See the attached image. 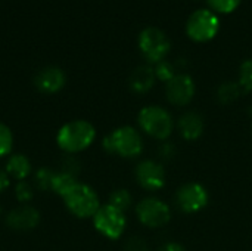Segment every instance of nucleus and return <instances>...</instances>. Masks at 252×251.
<instances>
[{"instance_id":"nucleus-13","label":"nucleus","mask_w":252,"mask_h":251,"mask_svg":"<svg viewBox=\"0 0 252 251\" xmlns=\"http://www.w3.org/2000/svg\"><path fill=\"white\" fill-rule=\"evenodd\" d=\"M66 81L65 72L59 67H46L40 70L34 78L35 87L43 93H56L59 92Z\"/></svg>"},{"instance_id":"nucleus-11","label":"nucleus","mask_w":252,"mask_h":251,"mask_svg":"<svg viewBox=\"0 0 252 251\" xmlns=\"http://www.w3.org/2000/svg\"><path fill=\"white\" fill-rule=\"evenodd\" d=\"M167 99L176 107L188 105L195 96V81L189 74H176L165 87Z\"/></svg>"},{"instance_id":"nucleus-7","label":"nucleus","mask_w":252,"mask_h":251,"mask_svg":"<svg viewBox=\"0 0 252 251\" xmlns=\"http://www.w3.org/2000/svg\"><path fill=\"white\" fill-rule=\"evenodd\" d=\"M139 47L149 62L158 64V62L164 61V58L170 52L171 43L162 30H159L157 27H149L140 33Z\"/></svg>"},{"instance_id":"nucleus-16","label":"nucleus","mask_w":252,"mask_h":251,"mask_svg":"<svg viewBox=\"0 0 252 251\" xmlns=\"http://www.w3.org/2000/svg\"><path fill=\"white\" fill-rule=\"evenodd\" d=\"M155 71L152 67L149 65H140L137 67L131 75H130V80H128V84H130V89L136 93H146L152 89L154 83H155Z\"/></svg>"},{"instance_id":"nucleus-27","label":"nucleus","mask_w":252,"mask_h":251,"mask_svg":"<svg viewBox=\"0 0 252 251\" xmlns=\"http://www.w3.org/2000/svg\"><path fill=\"white\" fill-rule=\"evenodd\" d=\"M126 251H148V244L140 237H133L127 241Z\"/></svg>"},{"instance_id":"nucleus-17","label":"nucleus","mask_w":252,"mask_h":251,"mask_svg":"<svg viewBox=\"0 0 252 251\" xmlns=\"http://www.w3.org/2000/svg\"><path fill=\"white\" fill-rule=\"evenodd\" d=\"M77 183V178L65 173V172H55L53 178H52V183H50V191L59 197H63L74 185Z\"/></svg>"},{"instance_id":"nucleus-4","label":"nucleus","mask_w":252,"mask_h":251,"mask_svg":"<svg viewBox=\"0 0 252 251\" xmlns=\"http://www.w3.org/2000/svg\"><path fill=\"white\" fill-rule=\"evenodd\" d=\"M137 123L146 135L158 141L168 139L174 129L171 114L165 108L158 105L143 107L137 115Z\"/></svg>"},{"instance_id":"nucleus-26","label":"nucleus","mask_w":252,"mask_h":251,"mask_svg":"<svg viewBox=\"0 0 252 251\" xmlns=\"http://www.w3.org/2000/svg\"><path fill=\"white\" fill-rule=\"evenodd\" d=\"M78 170H80V164H78V161H77L72 155L66 154V155L63 157L62 163H61V172L69 173V175H72V176H75V178H77Z\"/></svg>"},{"instance_id":"nucleus-21","label":"nucleus","mask_w":252,"mask_h":251,"mask_svg":"<svg viewBox=\"0 0 252 251\" xmlns=\"http://www.w3.org/2000/svg\"><path fill=\"white\" fill-rule=\"evenodd\" d=\"M53 175H55V172L47 169V167H40L38 170H35V173H34L35 188L40 189V191H49Z\"/></svg>"},{"instance_id":"nucleus-8","label":"nucleus","mask_w":252,"mask_h":251,"mask_svg":"<svg viewBox=\"0 0 252 251\" xmlns=\"http://www.w3.org/2000/svg\"><path fill=\"white\" fill-rule=\"evenodd\" d=\"M219 28H220L219 18L207 9H199L193 12L186 25L188 36L195 41H208L214 38Z\"/></svg>"},{"instance_id":"nucleus-9","label":"nucleus","mask_w":252,"mask_h":251,"mask_svg":"<svg viewBox=\"0 0 252 251\" xmlns=\"http://www.w3.org/2000/svg\"><path fill=\"white\" fill-rule=\"evenodd\" d=\"M177 207L188 215H195L207 207L208 204V191L205 186L196 182H189L180 186L176 192Z\"/></svg>"},{"instance_id":"nucleus-14","label":"nucleus","mask_w":252,"mask_h":251,"mask_svg":"<svg viewBox=\"0 0 252 251\" xmlns=\"http://www.w3.org/2000/svg\"><path fill=\"white\" fill-rule=\"evenodd\" d=\"M204 127H205V123H204L202 115L195 111L185 112L177 121V129L180 132V136L186 141L199 139L204 133Z\"/></svg>"},{"instance_id":"nucleus-10","label":"nucleus","mask_w":252,"mask_h":251,"mask_svg":"<svg viewBox=\"0 0 252 251\" xmlns=\"http://www.w3.org/2000/svg\"><path fill=\"white\" fill-rule=\"evenodd\" d=\"M136 180L146 191H159L165 185V170L154 160H143L136 167Z\"/></svg>"},{"instance_id":"nucleus-5","label":"nucleus","mask_w":252,"mask_h":251,"mask_svg":"<svg viewBox=\"0 0 252 251\" xmlns=\"http://www.w3.org/2000/svg\"><path fill=\"white\" fill-rule=\"evenodd\" d=\"M92 219H93L94 229L108 240L121 238L127 226L126 213L112 207L111 204L100 206V209L96 212V215Z\"/></svg>"},{"instance_id":"nucleus-6","label":"nucleus","mask_w":252,"mask_h":251,"mask_svg":"<svg viewBox=\"0 0 252 251\" xmlns=\"http://www.w3.org/2000/svg\"><path fill=\"white\" fill-rule=\"evenodd\" d=\"M136 216L142 225L157 229L165 226L171 220V210L165 201L157 197H148L136 206Z\"/></svg>"},{"instance_id":"nucleus-1","label":"nucleus","mask_w":252,"mask_h":251,"mask_svg":"<svg viewBox=\"0 0 252 251\" xmlns=\"http://www.w3.org/2000/svg\"><path fill=\"white\" fill-rule=\"evenodd\" d=\"M96 139V129L86 120H74L65 123L56 133L58 146L69 155L87 149Z\"/></svg>"},{"instance_id":"nucleus-12","label":"nucleus","mask_w":252,"mask_h":251,"mask_svg":"<svg viewBox=\"0 0 252 251\" xmlns=\"http://www.w3.org/2000/svg\"><path fill=\"white\" fill-rule=\"evenodd\" d=\"M40 212L28 204H22L6 215V225L15 231H31L40 223Z\"/></svg>"},{"instance_id":"nucleus-24","label":"nucleus","mask_w":252,"mask_h":251,"mask_svg":"<svg viewBox=\"0 0 252 251\" xmlns=\"http://www.w3.org/2000/svg\"><path fill=\"white\" fill-rule=\"evenodd\" d=\"M154 71H155L157 78H159L161 81H165V83H168V81L176 75V72H174V67H173L170 62H167V61H161V62H158V64H157V67L154 68Z\"/></svg>"},{"instance_id":"nucleus-29","label":"nucleus","mask_w":252,"mask_h":251,"mask_svg":"<svg viewBox=\"0 0 252 251\" xmlns=\"http://www.w3.org/2000/svg\"><path fill=\"white\" fill-rule=\"evenodd\" d=\"M158 251H186V249L179 243H167Z\"/></svg>"},{"instance_id":"nucleus-30","label":"nucleus","mask_w":252,"mask_h":251,"mask_svg":"<svg viewBox=\"0 0 252 251\" xmlns=\"http://www.w3.org/2000/svg\"><path fill=\"white\" fill-rule=\"evenodd\" d=\"M0 215H1V207H0Z\"/></svg>"},{"instance_id":"nucleus-3","label":"nucleus","mask_w":252,"mask_h":251,"mask_svg":"<svg viewBox=\"0 0 252 251\" xmlns=\"http://www.w3.org/2000/svg\"><path fill=\"white\" fill-rule=\"evenodd\" d=\"M63 204L68 212L78 219H89L100 209V200L97 192L87 183L77 182L63 197Z\"/></svg>"},{"instance_id":"nucleus-23","label":"nucleus","mask_w":252,"mask_h":251,"mask_svg":"<svg viewBox=\"0 0 252 251\" xmlns=\"http://www.w3.org/2000/svg\"><path fill=\"white\" fill-rule=\"evenodd\" d=\"M239 84L245 92L252 90V59L245 61L239 70Z\"/></svg>"},{"instance_id":"nucleus-25","label":"nucleus","mask_w":252,"mask_h":251,"mask_svg":"<svg viewBox=\"0 0 252 251\" xmlns=\"http://www.w3.org/2000/svg\"><path fill=\"white\" fill-rule=\"evenodd\" d=\"M208 3L213 9L223 12V13H229V12H233L239 6L241 0H208Z\"/></svg>"},{"instance_id":"nucleus-19","label":"nucleus","mask_w":252,"mask_h":251,"mask_svg":"<svg viewBox=\"0 0 252 251\" xmlns=\"http://www.w3.org/2000/svg\"><path fill=\"white\" fill-rule=\"evenodd\" d=\"M131 201H133L131 194L127 189H115L111 192L108 204H111L112 207H115L121 212H126L127 209H130Z\"/></svg>"},{"instance_id":"nucleus-18","label":"nucleus","mask_w":252,"mask_h":251,"mask_svg":"<svg viewBox=\"0 0 252 251\" xmlns=\"http://www.w3.org/2000/svg\"><path fill=\"white\" fill-rule=\"evenodd\" d=\"M242 90L239 83H223L217 90V98L221 104H232L242 95Z\"/></svg>"},{"instance_id":"nucleus-22","label":"nucleus","mask_w":252,"mask_h":251,"mask_svg":"<svg viewBox=\"0 0 252 251\" xmlns=\"http://www.w3.org/2000/svg\"><path fill=\"white\" fill-rule=\"evenodd\" d=\"M15 197L21 204H28L34 198V188L28 182L21 180L15 186Z\"/></svg>"},{"instance_id":"nucleus-2","label":"nucleus","mask_w":252,"mask_h":251,"mask_svg":"<svg viewBox=\"0 0 252 251\" xmlns=\"http://www.w3.org/2000/svg\"><path fill=\"white\" fill-rule=\"evenodd\" d=\"M102 148L108 154H117L123 158H136L143 152V139L131 126H121L106 135Z\"/></svg>"},{"instance_id":"nucleus-28","label":"nucleus","mask_w":252,"mask_h":251,"mask_svg":"<svg viewBox=\"0 0 252 251\" xmlns=\"http://www.w3.org/2000/svg\"><path fill=\"white\" fill-rule=\"evenodd\" d=\"M10 186V178L4 169H0V194H3Z\"/></svg>"},{"instance_id":"nucleus-20","label":"nucleus","mask_w":252,"mask_h":251,"mask_svg":"<svg viewBox=\"0 0 252 251\" xmlns=\"http://www.w3.org/2000/svg\"><path fill=\"white\" fill-rule=\"evenodd\" d=\"M13 148V133L10 127L0 123V158L9 157Z\"/></svg>"},{"instance_id":"nucleus-15","label":"nucleus","mask_w":252,"mask_h":251,"mask_svg":"<svg viewBox=\"0 0 252 251\" xmlns=\"http://www.w3.org/2000/svg\"><path fill=\"white\" fill-rule=\"evenodd\" d=\"M4 170L9 178H13L15 180L21 182L32 175V164L30 158L24 154H10L6 161Z\"/></svg>"}]
</instances>
